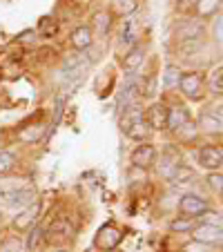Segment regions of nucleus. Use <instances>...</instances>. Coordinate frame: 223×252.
I'll list each match as a JSON object with an SVG mask.
<instances>
[{
    "label": "nucleus",
    "mask_w": 223,
    "mask_h": 252,
    "mask_svg": "<svg viewBox=\"0 0 223 252\" xmlns=\"http://www.w3.org/2000/svg\"><path fill=\"white\" fill-rule=\"evenodd\" d=\"M121 241H123V232H121L114 223H107L96 232L94 246L103 252H112V250H116V246H119Z\"/></svg>",
    "instance_id": "nucleus-1"
},
{
    "label": "nucleus",
    "mask_w": 223,
    "mask_h": 252,
    "mask_svg": "<svg viewBox=\"0 0 223 252\" xmlns=\"http://www.w3.org/2000/svg\"><path fill=\"white\" fill-rule=\"evenodd\" d=\"M181 92H183L188 98H201L203 96V78L196 71H190V74H183L179 81Z\"/></svg>",
    "instance_id": "nucleus-2"
},
{
    "label": "nucleus",
    "mask_w": 223,
    "mask_h": 252,
    "mask_svg": "<svg viewBox=\"0 0 223 252\" xmlns=\"http://www.w3.org/2000/svg\"><path fill=\"white\" fill-rule=\"evenodd\" d=\"M38 214H40V201L36 199L33 203H29L27 208L20 212V217H16L14 219V228L18 230V232H23V230H29L36 221H38Z\"/></svg>",
    "instance_id": "nucleus-3"
},
{
    "label": "nucleus",
    "mask_w": 223,
    "mask_h": 252,
    "mask_svg": "<svg viewBox=\"0 0 223 252\" xmlns=\"http://www.w3.org/2000/svg\"><path fill=\"white\" fill-rule=\"evenodd\" d=\"M71 234H74L71 223L65 219V217H61V219L52 221L49 230L45 232V239H49V241H67V239H71Z\"/></svg>",
    "instance_id": "nucleus-4"
},
{
    "label": "nucleus",
    "mask_w": 223,
    "mask_h": 252,
    "mask_svg": "<svg viewBox=\"0 0 223 252\" xmlns=\"http://www.w3.org/2000/svg\"><path fill=\"white\" fill-rule=\"evenodd\" d=\"M192 234H194V241H201V243H221V225H205V223H201V225H194L192 228Z\"/></svg>",
    "instance_id": "nucleus-5"
},
{
    "label": "nucleus",
    "mask_w": 223,
    "mask_h": 252,
    "mask_svg": "<svg viewBox=\"0 0 223 252\" xmlns=\"http://www.w3.org/2000/svg\"><path fill=\"white\" fill-rule=\"evenodd\" d=\"M145 123L150 129H165L167 127V107L163 103H154L145 114Z\"/></svg>",
    "instance_id": "nucleus-6"
},
{
    "label": "nucleus",
    "mask_w": 223,
    "mask_h": 252,
    "mask_svg": "<svg viewBox=\"0 0 223 252\" xmlns=\"http://www.w3.org/2000/svg\"><path fill=\"white\" fill-rule=\"evenodd\" d=\"M199 163L208 170H219L223 163V150L214 148V145H205L199 150Z\"/></svg>",
    "instance_id": "nucleus-7"
},
{
    "label": "nucleus",
    "mask_w": 223,
    "mask_h": 252,
    "mask_svg": "<svg viewBox=\"0 0 223 252\" xmlns=\"http://www.w3.org/2000/svg\"><path fill=\"white\" fill-rule=\"evenodd\" d=\"M157 158V150L150 145V143H143L132 152V165L134 167H150Z\"/></svg>",
    "instance_id": "nucleus-8"
},
{
    "label": "nucleus",
    "mask_w": 223,
    "mask_h": 252,
    "mask_svg": "<svg viewBox=\"0 0 223 252\" xmlns=\"http://www.w3.org/2000/svg\"><path fill=\"white\" fill-rule=\"evenodd\" d=\"M33 201H36L33 188H20V190H14L7 194V205H9V208H27Z\"/></svg>",
    "instance_id": "nucleus-9"
},
{
    "label": "nucleus",
    "mask_w": 223,
    "mask_h": 252,
    "mask_svg": "<svg viewBox=\"0 0 223 252\" xmlns=\"http://www.w3.org/2000/svg\"><path fill=\"white\" fill-rule=\"evenodd\" d=\"M179 210L183 214L196 217V214H201V212L208 210V203H205V199H201V196H196V194H185L179 203Z\"/></svg>",
    "instance_id": "nucleus-10"
},
{
    "label": "nucleus",
    "mask_w": 223,
    "mask_h": 252,
    "mask_svg": "<svg viewBox=\"0 0 223 252\" xmlns=\"http://www.w3.org/2000/svg\"><path fill=\"white\" fill-rule=\"evenodd\" d=\"M188 123H190V114H188V110H185V107H174V110H167V127H170V129L179 132V129H183Z\"/></svg>",
    "instance_id": "nucleus-11"
},
{
    "label": "nucleus",
    "mask_w": 223,
    "mask_h": 252,
    "mask_svg": "<svg viewBox=\"0 0 223 252\" xmlns=\"http://www.w3.org/2000/svg\"><path fill=\"white\" fill-rule=\"evenodd\" d=\"M92 45V29L87 25H81L71 32V47L76 49H87Z\"/></svg>",
    "instance_id": "nucleus-12"
},
{
    "label": "nucleus",
    "mask_w": 223,
    "mask_h": 252,
    "mask_svg": "<svg viewBox=\"0 0 223 252\" xmlns=\"http://www.w3.org/2000/svg\"><path fill=\"white\" fill-rule=\"evenodd\" d=\"M192 179H194V170L188 167V165H183V163H179L170 174V181L174 183V186H185V183H190Z\"/></svg>",
    "instance_id": "nucleus-13"
},
{
    "label": "nucleus",
    "mask_w": 223,
    "mask_h": 252,
    "mask_svg": "<svg viewBox=\"0 0 223 252\" xmlns=\"http://www.w3.org/2000/svg\"><path fill=\"white\" fill-rule=\"evenodd\" d=\"M43 134H45V125L43 123H36V125H27V127L20 129L18 138H20V141H25V143H36V141H40V138H43Z\"/></svg>",
    "instance_id": "nucleus-14"
},
{
    "label": "nucleus",
    "mask_w": 223,
    "mask_h": 252,
    "mask_svg": "<svg viewBox=\"0 0 223 252\" xmlns=\"http://www.w3.org/2000/svg\"><path fill=\"white\" fill-rule=\"evenodd\" d=\"M201 33H203V27H201V23H194V20H188V23H183L179 27L181 40H196Z\"/></svg>",
    "instance_id": "nucleus-15"
},
{
    "label": "nucleus",
    "mask_w": 223,
    "mask_h": 252,
    "mask_svg": "<svg viewBox=\"0 0 223 252\" xmlns=\"http://www.w3.org/2000/svg\"><path fill=\"white\" fill-rule=\"evenodd\" d=\"M143 58H145V49L141 47V45H136V47H132L129 49V54L125 56V61H123V67L127 71H134L138 65L143 63Z\"/></svg>",
    "instance_id": "nucleus-16"
},
{
    "label": "nucleus",
    "mask_w": 223,
    "mask_h": 252,
    "mask_svg": "<svg viewBox=\"0 0 223 252\" xmlns=\"http://www.w3.org/2000/svg\"><path fill=\"white\" fill-rule=\"evenodd\" d=\"M47 241L45 239V230L43 228H32V232H29V239H27V250L29 252H38L40 248H43V243Z\"/></svg>",
    "instance_id": "nucleus-17"
},
{
    "label": "nucleus",
    "mask_w": 223,
    "mask_h": 252,
    "mask_svg": "<svg viewBox=\"0 0 223 252\" xmlns=\"http://www.w3.org/2000/svg\"><path fill=\"white\" fill-rule=\"evenodd\" d=\"M179 81H181V69L176 65H167L165 74H163V85L167 90H172V87H179Z\"/></svg>",
    "instance_id": "nucleus-18"
},
{
    "label": "nucleus",
    "mask_w": 223,
    "mask_h": 252,
    "mask_svg": "<svg viewBox=\"0 0 223 252\" xmlns=\"http://www.w3.org/2000/svg\"><path fill=\"white\" fill-rule=\"evenodd\" d=\"M138 38V23L136 20H125L123 27V43L125 45H134Z\"/></svg>",
    "instance_id": "nucleus-19"
},
{
    "label": "nucleus",
    "mask_w": 223,
    "mask_h": 252,
    "mask_svg": "<svg viewBox=\"0 0 223 252\" xmlns=\"http://www.w3.org/2000/svg\"><path fill=\"white\" fill-rule=\"evenodd\" d=\"M136 9V0H114L112 2V11L116 16H125V14H132Z\"/></svg>",
    "instance_id": "nucleus-20"
},
{
    "label": "nucleus",
    "mask_w": 223,
    "mask_h": 252,
    "mask_svg": "<svg viewBox=\"0 0 223 252\" xmlns=\"http://www.w3.org/2000/svg\"><path fill=\"white\" fill-rule=\"evenodd\" d=\"M217 9H219V0H199V2H196V14H199L201 18L212 16Z\"/></svg>",
    "instance_id": "nucleus-21"
},
{
    "label": "nucleus",
    "mask_w": 223,
    "mask_h": 252,
    "mask_svg": "<svg viewBox=\"0 0 223 252\" xmlns=\"http://www.w3.org/2000/svg\"><path fill=\"white\" fill-rule=\"evenodd\" d=\"M56 32H58L56 20L49 18V16L40 18V25H38V33H40V36H45V38H52V36H54Z\"/></svg>",
    "instance_id": "nucleus-22"
},
{
    "label": "nucleus",
    "mask_w": 223,
    "mask_h": 252,
    "mask_svg": "<svg viewBox=\"0 0 223 252\" xmlns=\"http://www.w3.org/2000/svg\"><path fill=\"white\" fill-rule=\"evenodd\" d=\"M201 127L208 129V132H221V119H214L208 112V114L201 116Z\"/></svg>",
    "instance_id": "nucleus-23"
},
{
    "label": "nucleus",
    "mask_w": 223,
    "mask_h": 252,
    "mask_svg": "<svg viewBox=\"0 0 223 252\" xmlns=\"http://www.w3.org/2000/svg\"><path fill=\"white\" fill-rule=\"evenodd\" d=\"M16 157L11 152H0V174H7V172L14 167Z\"/></svg>",
    "instance_id": "nucleus-24"
},
{
    "label": "nucleus",
    "mask_w": 223,
    "mask_h": 252,
    "mask_svg": "<svg viewBox=\"0 0 223 252\" xmlns=\"http://www.w3.org/2000/svg\"><path fill=\"white\" fill-rule=\"evenodd\" d=\"M192 228H194V221H190V219H176L170 223L172 232H188V230H192Z\"/></svg>",
    "instance_id": "nucleus-25"
},
{
    "label": "nucleus",
    "mask_w": 223,
    "mask_h": 252,
    "mask_svg": "<svg viewBox=\"0 0 223 252\" xmlns=\"http://www.w3.org/2000/svg\"><path fill=\"white\" fill-rule=\"evenodd\" d=\"M183 252H214L210 243H201V241H192V243H185Z\"/></svg>",
    "instance_id": "nucleus-26"
},
{
    "label": "nucleus",
    "mask_w": 223,
    "mask_h": 252,
    "mask_svg": "<svg viewBox=\"0 0 223 252\" xmlns=\"http://www.w3.org/2000/svg\"><path fill=\"white\" fill-rule=\"evenodd\" d=\"M94 25L96 29H98V33H105L109 27V16L105 14V11H98V14H94Z\"/></svg>",
    "instance_id": "nucleus-27"
},
{
    "label": "nucleus",
    "mask_w": 223,
    "mask_h": 252,
    "mask_svg": "<svg viewBox=\"0 0 223 252\" xmlns=\"http://www.w3.org/2000/svg\"><path fill=\"white\" fill-rule=\"evenodd\" d=\"M221 74H223V69H221V65H219L217 69L212 71V76H210V83H212V92H217V94H221V90H223V78H221Z\"/></svg>",
    "instance_id": "nucleus-28"
},
{
    "label": "nucleus",
    "mask_w": 223,
    "mask_h": 252,
    "mask_svg": "<svg viewBox=\"0 0 223 252\" xmlns=\"http://www.w3.org/2000/svg\"><path fill=\"white\" fill-rule=\"evenodd\" d=\"M20 248H23V243H20L18 239H14V237L0 243V252H20Z\"/></svg>",
    "instance_id": "nucleus-29"
},
{
    "label": "nucleus",
    "mask_w": 223,
    "mask_h": 252,
    "mask_svg": "<svg viewBox=\"0 0 223 252\" xmlns=\"http://www.w3.org/2000/svg\"><path fill=\"white\" fill-rule=\"evenodd\" d=\"M201 214H203L201 219H203L205 225H221V214L219 212H210V210H205V212H201Z\"/></svg>",
    "instance_id": "nucleus-30"
},
{
    "label": "nucleus",
    "mask_w": 223,
    "mask_h": 252,
    "mask_svg": "<svg viewBox=\"0 0 223 252\" xmlns=\"http://www.w3.org/2000/svg\"><path fill=\"white\" fill-rule=\"evenodd\" d=\"M208 181H210V188H212V190H217V192H221V188H223V176L221 174H219V172H214V174H210V179H208Z\"/></svg>",
    "instance_id": "nucleus-31"
},
{
    "label": "nucleus",
    "mask_w": 223,
    "mask_h": 252,
    "mask_svg": "<svg viewBox=\"0 0 223 252\" xmlns=\"http://www.w3.org/2000/svg\"><path fill=\"white\" fill-rule=\"evenodd\" d=\"M32 36H36V32H23L18 38H20V43H32V40H33Z\"/></svg>",
    "instance_id": "nucleus-32"
},
{
    "label": "nucleus",
    "mask_w": 223,
    "mask_h": 252,
    "mask_svg": "<svg viewBox=\"0 0 223 252\" xmlns=\"http://www.w3.org/2000/svg\"><path fill=\"white\" fill-rule=\"evenodd\" d=\"M217 40H221V20H217Z\"/></svg>",
    "instance_id": "nucleus-33"
},
{
    "label": "nucleus",
    "mask_w": 223,
    "mask_h": 252,
    "mask_svg": "<svg viewBox=\"0 0 223 252\" xmlns=\"http://www.w3.org/2000/svg\"><path fill=\"white\" fill-rule=\"evenodd\" d=\"M54 252H67V250H63V248H61V250H54Z\"/></svg>",
    "instance_id": "nucleus-34"
},
{
    "label": "nucleus",
    "mask_w": 223,
    "mask_h": 252,
    "mask_svg": "<svg viewBox=\"0 0 223 252\" xmlns=\"http://www.w3.org/2000/svg\"><path fill=\"white\" fill-rule=\"evenodd\" d=\"M0 78H2V69H0Z\"/></svg>",
    "instance_id": "nucleus-35"
},
{
    "label": "nucleus",
    "mask_w": 223,
    "mask_h": 252,
    "mask_svg": "<svg viewBox=\"0 0 223 252\" xmlns=\"http://www.w3.org/2000/svg\"><path fill=\"white\" fill-rule=\"evenodd\" d=\"M0 196H2V190H0Z\"/></svg>",
    "instance_id": "nucleus-36"
}]
</instances>
